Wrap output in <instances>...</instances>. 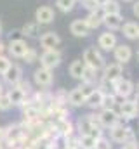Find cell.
<instances>
[{"instance_id":"6da1fadb","label":"cell","mask_w":139,"mask_h":149,"mask_svg":"<svg viewBox=\"0 0 139 149\" xmlns=\"http://www.w3.org/2000/svg\"><path fill=\"white\" fill-rule=\"evenodd\" d=\"M110 130V141L111 142H117V144H124L125 141H129V139H136V132H134V128L131 127V125H127L125 123V120H122L120 123H117L115 127H111V128H108Z\"/></svg>"},{"instance_id":"7a4b0ae2","label":"cell","mask_w":139,"mask_h":149,"mask_svg":"<svg viewBox=\"0 0 139 149\" xmlns=\"http://www.w3.org/2000/svg\"><path fill=\"white\" fill-rule=\"evenodd\" d=\"M82 61L85 63V66L96 70V71H101L106 64V59H104L103 52L98 49V47H87L82 54Z\"/></svg>"},{"instance_id":"3957f363","label":"cell","mask_w":139,"mask_h":149,"mask_svg":"<svg viewBox=\"0 0 139 149\" xmlns=\"http://www.w3.org/2000/svg\"><path fill=\"white\" fill-rule=\"evenodd\" d=\"M111 92L122 101V99H129L134 92H136V85L132 83L131 78H125V76H120L118 80H115L111 83Z\"/></svg>"},{"instance_id":"277c9868","label":"cell","mask_w":139,"mask_h":149,"mask_svg":"<svg viewBox=\"0 0 139 149\" xmlns=\"http://www.w3.org/2000/svg\"><path fill=\"white\" fill-rule=\"evenodd\" d=\"M92 88H96V87H91V85H78V87H75L73 90H70L68 92V104L71 108H82V106H85V99H87V94L92 90Z\"/></svg>"},{"instance_id":"5b68a950","label":"cell","mask_w":139,"mask_h":149,"mask_svg":"<svg viewBox=\"0 0 139 149\" xmlns=\"http://www.w3.org/2000/svg\"><path fill=\"white\" fill-rule=\"evenodd\" d=\"M38 61H40V66L42 68H47V70H54L61 64L63 61V54L59 52V49H49V50H44L40 56H38Z\"/></svg>"},{"instance_id":"8992f818","label":"cell","mask_w":139,"mask_h":149,"mask_svg":"<svg viewBox=\"0 0 139 149\" xmlns=\"http://www.w3.org/2000/svg\"><path fill=\"white\" fill-rule=\"evenodd\" d=\"M117 113H118V116L122 118V120H134V118H138L139 116V108L138 104L134 102V99H122L120 102H118V109H117Z\"/></svg>"},{"instance_id":"52a82bcc","label":"cell","mask_w":139,"mask_h":149,"mask_svg":"<svg viewBox=\"0 0 139 149\" xmlns=\"http://www.w3.org/2000/svg\"><path fill=\"white\" fill-rule=\"evenodd\" d=\"M33 83L38 88H51L54 83V71L47 68H37L33 71Z\"/></svg>"},{"instance_id":"ba28073f","label":"cell","mask_w":139,"mask_h":149,"mask_svg":"<svg viewBox=\"0 0 139 149\" xmlns=\"http://www.w3.org/2000/svg\"><path fill=\"white\" fill-rule=\"evenodd\" d=\"M75 130H77V134H80V135L87 134V135H92V137H96V139H99L104 132L103 128H96V127L91 123V120L87 118V114H85V116H80V118L77 120Z\"/></svg>"},{"instance_id":"9c48e42d","label":"cell","mask_w":139,"mask_h":149,"mask_svg":"<svg viewBox=\"0 0 139 149\" xmlns=\"http://www.w3.org/2000/svg\"><path fill=\"white\" fill-rule=\"evenodd\" d=\"M28 49H30V45L26 43L25 38H14V40H9V43H7V54L14 59H23V56L26 54Z\"/></svg>"},{"instance_id":"30bf717a","label":"cell","mask_w":139,"mask_h":149,"mask_svg":"<svg viewBox=\"0 0 139 149\" xmlns=\"http://www.w3.org/2000/svg\"><path fill=\"white\" fill-rule=\"evenodd\" d=\"M113 52V59H115V63H118V64H127V63H131V59H132V56H134V52H132V47L129 45V43H117V47L111 50Z\"/></svg>"},{"instance_id":"8fae6325","label":"cell","mask_w":139,"mask_h":149,"mask_svg":"<svg viewBox=\"0 0 139 149\" xmlns=\"http://www.w3.org/2000/svg\"><path fill=\"white\" fill-rule=\"evenodd\" d=\"M101 71H103V73H101L99 78L104 80V81L113 83L115 80H118L120 76H124V66L118 64V63H110V64H104V68Z\"/></svg>"},{"instance_id":"7c38bea8","label":"cell","mask_w":139,"mask_h":149,"mask_svg":"<svg viewBox=\"0 0 139 149\" xmlns=\"http://www.w3.org/2000/svg\"><path fill=\"white\" fill-rule=\"evenodd\" d=\"M21 80H23V68H21L19 64H14V63L7 68V71H5V73L2 74V81H4V83H7L9 87L18 85Z\"/></svg>"},{"instance_id":"4fadbf2b","label":"cell","mask_w":139,"mask_h":149,"mask_svg":"<svg viewBox=\"0 0 139 149\" xmlns=\"http://www.w3.org/2000/svg\"><path fill=\"white\" fill-rule=\"evenodd\" d=\"M54 19H56V12L51 5H40L35 10V21L40 26H47V24L54 23Z\"/></svg>"},{"instance_id":"5bb4252c","label":"cell","mask_w":139,"mask_h":149,"mask_svg":"<svg viewBox=\"0 0 139 149\" xmlns=\"http://www.w3.org/2000/svg\"><path fill=\"white\" fill-rule=\"evenodd\" d=\"M98 120H99L101 127L106 128V130L111 128V127H115L117 123L122 121V118L118 116L117 109H101V111L98 113Z\"/></svg>"},{"instance_id":"9a60e30c","label":"cell","mask_w":139,"mask_h":149,"mask_svg":"<svg viewBox=\"0 0 139 149\" xmlns=\"http://www.w3.org/2000/svg\"><path fill=\"white\" fill-rule=\"evenodd\" d=\"M118 40H117V35L113 31H103L99 37H98V49L103 50V52H111L115 47H117Z\"/></svg>"},{"instance_id":"2e32d148","label":"cell","mask_w":139,"mask_h":149,"mask_svg":"<svg viewBox=\"0 0 139 149\" xmlns=\"http://www.w3.org/2000/svg\"><path fill=\"white\" fill-rule=\"evenodd\" d=\"M40 47L44 49V50H49V49H58L59 45H61V37L56 33V31H45V33H42L40 37Z\"/></svg>"},{"instance_id":"e0dca14e","label":"cell","mask_w":139,"mask_h":149,"mask_svg":"<svg viewBox=\"0 0 139 149\" xmlns=\"http://www.w3.org/2000/svg\"><path fill=\"white\" fill-rule=\"evenodd\" d=\"M52 127L58 132V135H61V137H70V135L75 134V125H73V121L70 118H63V120L52 121Z\"/></svg>"},{"instance_id":"ac0fdd59","label":"cell","mask_w":139,"mask_h":149,"mask_svg":"<svg viewBox=\"0 0 139 149\" xmlns=\"http://www.w3.org/2000/svg\"><path fill=\"white\" fill-rule=\"evenodd\" d=\"M103 97H104V92H103V90H99V88L96 87V88H92V90L87 94L85 106H87L89 109H92V111H96V109H101Z\"/></svg>"},{"instance_id":"d6986e66","label":"cell","mask_w":139,"mask_h":149,"mask_svg":"<svg viewBox=\"0 0 139 149\" xmlns=\"http://www.w3.org/2000/svg\"><path fill=\"white\" fill-rule=\"evenodd\" d=\"M103 24L106 26L108 31H117L122 28L124 24V16L118 12V14H104L103 16Z\"/></svg>"},{"instance_id":"ffe728a7","label":"cell","mask_w":139,"mask_h":149,"mask_svg":"<svg viewBox=\"0 0 139 149\" xmlns=\"http://www.w3.org/2000/svg\"><path fill=\"white\" fill-rule=\"evenodd\" d=\"M70 33L77 38H85L91 35V30H89V26L85 24L84 19H73L71 24H70Z\"/></svg>"},{"instance_id":"44dd1931","label":"cell","mask_w":139,"mask_h":149,"mask_svg":"<svg viewBox=\"0 0 139 149\" xmlns=\"http://www.w3.org/2000/svg\"><path fill=\"white\" fill-rule=\"evenodd\" d=\"M5 92H7V95H9L12 106H19V108H21V106L26 102V99H28V95H26L19 87H16V85H14V87H9Z\"/></svg>"},{"instance_id":"7402d4cb","label":"cell","mask_w":139,"mask_h":149,"mask_svg":"<svg viewBox=\"0 0 139 149\" xmlns=\"http://www.w3.org/2000/svg\"><path fill=\"white\" fill-rule=\"evenodd\" d=\"M103 16H104V12L101 10V7H99V9L94 10V12H89L84 21H85V24L89 26V30L92 31V30H98V28L103 24Z\"/></svg>"},{"instance_id":"603a6c76","label":"cell","mask_w":139,"mask_h":149,"mask_svg":"<svg viewBox=\"0 0 139 149\" xmlns=\"http://www.w3.org/2000/svg\"><path fill=\"white\" fill-rule=\"evenodd\" d=\"M122 33H124V37L127 38V40H138L139 37V23L136 21H124V24H122Z\"/></svg>"},{"instance_id":"cb8c5ba5","label":"cell","mask_w":139,"mask_h":149,"mask_svg":"<svg viewBox=\"0 0 139 149\" xmlns=\"http://www.w3.org/2000/svg\"><path fill=\"white\" fill-rule=\"evenodd\" d=\"M21 35H23V38H35L38 37V33H40V24L37 23V21H30V23H26V24H23L21 26Z\"/></svg>"},{"instance_id":"d4e9b609","label":"cell","mask_w":139,"mask_h":149,"mask_svg":"<svg viewBox=\"0 0 139 149\" xmlns=\"http://www.w3.org/2000/svg\"><path fill=\"white\" fill-rule=\"evenodd\" d=\"M85 71V63L82 61V59H75L71 64H70L68 68V73L71 78H75V80H80L82 78V74Z\"/></svg>"},{"instance_id":"484cf974","label":"cell","mask_w":139,"mask_h":149,"mask_svg":"<svg viewBox=\"0 0 139 149\" xmlns=\"http://www.w3.org/2000/svg\"><path fill=\"white\" fill-rule=\"evenodd\" d=\"M118 106V97L113 94V92H106L103 97V104H101V109H115Z\"/></svg>"},{"instance_id":"4316f807","label":"cell","mask_w":139,"mask_h":149,"mask_svg":"<svg viewBox=\"0 0 139 149\" xmlns=\"http://www.w3.org/2000/svg\"><path fill=\"white\" fill-rule=\"evenodd\" d=\"M96 141H98V139L92 137V135H87V134L80 135V134H78V149H94Z\"/></svg>"},{"instance_id":"83f0119b","label":"cell","mask_w":139,"mask_h":149,"mask_svg":"<svg viewBox=\"0 0 139 149\" xmlns=\"http://www.w3.org/2000/svg\"><path fill=\"white\" fill-rule=\"evenodd\" d=\"M120 2L118 0H108V2H104L103 5H101V10H103L104 14H118L120 12Z\"/></svg>"},{"instance_id":"f1b7e54d","label":"cell","mask_w":139,"mask_h":149,"mask_svg":"<svg viewBox=\"0 0 139 149\" xmlns=\"http://www.w3.org/2000/svg\"><path fill=\"white\" fill-rule=\"evenodd\" d=\"M75 5H77V0H56V7L65 14L71 12L75 9Z\"/></svg>"},{"instance_id":"f546056e","label":"cell","mask_w":139,"mask_h":149,"mask_svg":"<svg viewBox=\"0 0 139 149\" xmlns=\"http://www.w3.org/2000/svg\"><path fill=\"white\" fill-rule=\"evenodd\" d=\"M23 61H25L26 64H33V63L38 61V52H37L35 47H30V49L26 50V54L23 56Z\"/></svg>"},{"instance_id":"4dcf8cb0","label":"cell","mask_w":139,"mask_h":149,"mask_svg":"<svg viewBox=\"0 0 139 149\" xmlns=\"http://www.w3.org/2000/svg\"><path fill=\"white\" fill-rule=\"evenodd\" d=\"M94 149H113V142H111L108 137L101 135V137L96 141V146H94Z\"/></svg>"},{"instance_id":"1f68e13d","label":"cell","mask_w":139,"mask_h":149,"mask_svg":"<svg viewBox=\"0 0 139 149\" xmlns=\"http://www.w3.org/2000/svg\"><path fill=\"white\" fill-rule=\"evenodd\" d=\"M14 106H12V102H11V99H9V95H7V92H4L2 95H0V111H9V109H12Z\"/></svg>"},{"instance_id":"d6a6232c","label":"cell","mask_w":139,"mask_h":149,"mask_svg":"<svg viewBox=\"0 0 139 149\" xmlns=\"http://www.w3.org/2000/svg\"><path fill=\"white\" fill-rule=\"evenodd\" d=\"M11 64H12V61H11V57H9L7 54H5V56H0V76L7 71V68H9Z\"/></svg>"},{"instance_id":"836d02e7","label":"cell","mask_w":139,"mask_h":149,"mask_svg":"<svg viewBox=\"0 0 139 149\" xmlns=\"http://www.w3.org/2000/svg\"><path fill=\"white\" fill-rule=\"evenodd\" d=\"M80 2H82V7H85L89 12H94V10H98V9H99L98 0H80Z\"/></svg>"},{"instance_id":"e575fe53","label":"cell","mask_w":139,"mask_h":149,"mask_svg":"<svg viewBox=\"0 0 139 149\" xmlns=\"http://www.w3.org/2000/svg\"><path fill=\"white\" fill-rule=\"evenodd\" d=\"M16 87H19V88H21V90H23L26 95H30V94H32V83H30L28 80H25V78H23V80H21V81L16 85Z\"/></svg>"},{"instance_id":"d590c367","label":"cell","mask_w":139,"mask_h":149,"mask_svg":"<svg viewBox=\"0 0 139 149\" xmlns=\"http://www.w3.org/2000/svg\"><path fill=\"white\" fill-rule=\"evenodd\" d=\"M120 149H139L138 139H129V141H125V142L122 144V148H120Z\"/></svg>"},{"instance_id":"8d00e7d4","label":"cell","mask_w":139,"mask_h":149,"mask_svg":"<svg viewBox=\"0 0 139 149\" xmlns=\"http://www.w3.org/2000/svg\"><path fill=\"white\" fill-rule=\"evenodd\" d=\"M132 14L139 19V0H134L132 2Z\"/></svg>"},{"instance_id":"74e56055","label":"cell","mask_w":139,"mask_h":149,"mask_svg":"<svg viewBox=\"0 0 139 149\" xmlns=\"http://www.w3.org/2000/svg\"><path fill=\"white\" fill-rule=\"evenodd\" d=\"M7 54V45L4 42H0V56H5Z\"/></svg>"},{"instance_id":"f35d334b","label":"cell","mask_w":139,"mask_h":149,"mask_svg":"<svg viewBox=\"0 0 139 149\" xmlns=\"http://www.w3.org/2000/svg\"><path fill=\"white\" fill-rule=\"evenodd\" d=\"M134 102L138 104V108H139V90L136 92V94H134Z\"/></svg>"},{"instance_id":"ab89813d","label":"cell","mask_w":139,"mask_h":149,"mask_svg":"<svg viewBox=\"0 0 139 149\" xmlns=\"http://www.w3.org/2000/svg\"><path fill=\"white\" fill-rule=\"evenodd\" d=\"M4 92H5V88H4V81H2V80H0V95H2V94H4Z\"/></svg>"},{"instance_id":"60d3db41","label":"cell","mask_w":139,"mask_h":149,"mask_svg":"<svg viewBox=\"0 0 139 149\" xmlns=\"http://www.w3.org/2000/svg\"><path fill=\"white\" fill-rule=\"evenodd\" d=\"M104 2H108V0H98V3H99V7H101V5H103Z\"/></svg>"},{"instance_id":"b9f144b4","label":"cell","mask_w":139,"mask_h":149,"mask_svg":"<svg viewBox=\"0 0 139 149\" xmlns=\"http://www.w3.org/2000/svg\"><path fill=\"white\" fill-rule=\"evenodd\" d=\"M118 2H125V3H131V2H134V0H118Z\"/></svg>"},{"instance_id":"7bdbcfd3","label":"cell","mask_w":139,"mask_h":149,"mask_svg":"<svg viewBox=\"0 0 139 149\" xmlns=\"http://www.w3.org/2000/svg\"><path fill=\"white\" fill-rule=\"evenodd\" d=\"M61 149H75V148H68V146H63Z\"/></svg>"},{"instance_id":"ee69618b","label":"cell","mask_w":139,"mask_h":149,"mask_svg":"<svg viewBox=\"0 0 139 149\" xmlns=\"http://www.w3.org/2000/svg\"><path fill=\"white\" fill-rule=\"evenodd\" d=\"M0 37H2V23H0Z\"/></svg>"},{"instance_id":"f6af8a7d","label":"cell","mask_w":139,"mask_h":149,"mask_svg":"<svg viewBox=\"0 0 139 149\" xmlns=\"http://www.w3.org/2000/svg\"><path fill=\"white\" fill-rule=\"evenodd\" d=\"M136 57H138V61H139V50H138V54H136Z\"/></svg>"},{"instance_id":"bcb514c9","label":"cell","mask_w":139,"mask_h":149,"mask_svg":"<svg viewBox=\"0 0 139 149\" xmlns=\"http://www.w3.org/2000/svg\"><path fill=\"white\" fill-rule=\"evenodd\" d=\"M138 90H139V81H138Z\"/></svg>"},{"instance_id":"7dc6e473","label":"cell","mask_w":139,"mask_h":149,"mask_svg":"<svg viewBox=\"0 0 139 149\" xmlns=\"http://www.w3.org/2000/svg\"><path fill=\"white\" fill-rule=\"evenodd\" d=\"M138 40H139V37H138Z\"/></svg>"},{"instance_id":"c3c4849f","label":"cell","mask_w":139,"mask_h":149,"mask_svg":"<svg viewBox=\"0 0 139 149\" xmlns=\"http://www.w3.org/2000/svg\"><path fill=\"white\" fill-rule=\"evenodd\" d=\"M77 2H78V0H77Z\"/></svg>"}]
</instances>
